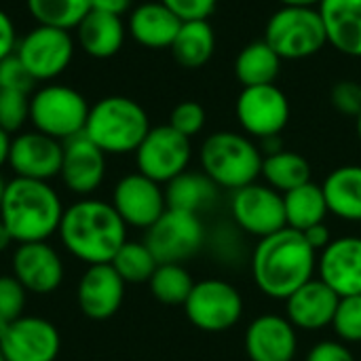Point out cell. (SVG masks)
I'll list each match as a JSON object with an SVG mask.
<instances>
[{"mask_svg":"<svg viewBox=\"0 0 361 361\" xmlns=\"http://www.w3.org/2000/svg\"><path fill=\"white\" fill-rule=\"evenodd\" d=\"M250 271L256 288L267 298L286 302L315 277L317 252L302 233L286 226L275 235L258 239L250 256Z\"/></svg>","mask_w":361,"mask_h":361,"instance_id":"obj_1","label":"cell"},{"mask_svg":"<svg viewBox=\"0 0 361 361\" xmlns=\"http://www.w3.org/2000/svg\"><path fill=\"white\" fill-rule=\"evenodd\" d=\"M57 237L66 252L87 267L110 264L127 241V224L110 201L82 197L63 209Z\"/></svg>","mask_w":361,"mask_h":361,"instance_id":"obj_2","label":"cell"},{"mask_svg":"<svg viewBox=\"0 0 361 361\" xmlns=\"http://www.w3.org/2000/svg\"><path fill=\"white\" fill-rule=\"evenodd\" d=\"M63 201L51 182L13 178L0 203V220L13 243H38L57 235Z\"/></svg>","mask_w":361,"mask_h":361,"instance_id":"obj_3","label":"cell"},{"mask_svg":"<svg viewBox=\"0 0 361 361\" xmlns=\"http://www.w3.org/2000/svg\"><path fill=\"white\" fill-rule=\"evenodd\" d=\"M201 171L231 192L258 182L264 154L256 140L239 131H214L199 150Z\"/></svg>","mask_w":361,"mask_h":361,"instance_id":"obj_4","label":"cell"},{"mask_svg":"<svg viewBox=\"0 0 361 361\" xmlns=\"http://www.w3.org/2000/svg\"><path fill=\"white\" fill-rule=\"evenodd\" d=\"M150 118L144 106L125 95H108L91 106L85 135L106 154H133L146 133Z\"/></svg>","mask_w":361,"mask_h":361,"instance_id":"obj_5","label":"cell"},{"mask_svg":"<svg viewBox=\"0 0 361 361\" xmlns=\"http://www.w3.org/2000/svg\"><path fill=\"white\" fill-rule=\"evenodd\" d=\"M89 110L87 97L70 85L47 82L30 95L32 129L59 142H68L85 131Z\"/></svg>","mask_w":361,"mask_h":361,"instance_id":"obj_6","label":"cell"},{"mask_svg":"<svg viewBox=\"0 0 361 361\" xmlns=\"http://www.w3.org/2000/svg\"><path fill=\"white\" fill-rule=\"evenodd\" d=\"M262 40L283 61L309 59L328 44L319 8L313 6L277 8L267 21Z\"/></svg>","mask_w":361,"mask_h":361,"instance_id":"obj_7","label":"cell"},{"mask_svg":"<svg viewBox=\"0 0 361 361\" xmlns=\"http://www.w3.org/2000/svg\"><path fill=\"white\" fill-rule=\"evenodd\" d=\"M207 241V231L197 214L169 209L146 231L144 243L159 264H184L197 256Z\"/></svg>","mask_w":361,"mask_h":361,"instance_id":"obj_8","label":"cell"},{"mask_svg":"<svg viewBox=\"0 0 361 361\" xmlns=\"http://www.w3.org/2000/svg\"><path fill=\"white\" fill-rule=\"evenodd\" d=\"M241 292L224 279L195 281L190 296L184 302L188 322L201 332L220 334L235 328L243 317Z\"/></svg>","mask_w":361,"mask_h":361,"instance_id":"obj_9","label":"cell"},{"mask_svg":"<svg viewBox=\"0 0 361 361\" xmlns=\"http://www.w3.org/2000/svg\"><path fill=\"white\" fill-rule=\"evenodd\" d=\"M74 51L76 40L72 32L49 25H34L19 38L15 55L21 59L36 82H51L70 68Z\"/></svg>","mask_w":361,"mask_h":361,"instance_id":"obj_10","label":"cell"},{"mask_svg":"<svg viewBox=\"0 0 361 361\" xmlns=\"http://www.w3.org/2000/svg\"><path fill=\"white\" fill-rule=\"evenodd\" d=\"M290 99L275 82L241 87V93L235 102V116L239 127L245 135L258 142L281 135L290 123Z\"/></svg>","mask_w":361,"mask_h":361,"instance_id":"obj_11","label":"cell"},{"mask_svg":"<svg viewBox=\"0 0 361 361\" xmlns=\"http://www.w3.org/2000/svg\"><path fill=\"white\" fill-rule=\"evenodd\" d=\"M133 154L140 173L159 184H167L188 169L192 159V142L171 125H159L150 127Z\"/></svg>","mask_w":361,"mask_h":361,"instance_id":"obj_12","label":"cell"},{"mask_svg":"<svg viewBox=\"0 0 361 361\" xmlns=\"http://www.w3.org/2000/svg\"><path fill=\"white\" fill-rule=\"evenodd\" d=\"M231 218L243 231V235L258 239L275 235L288 226L283 195L269 184H247L233 192Z\"/></svg>","mask_w":361,"mask_h":361,"instance_id":"obj_13","label":"cell"},{"mask_svg":"<svg viewBox=\"0 0 361 361\" xmlns=\"http://www.w3.org/2000/svg\"><path fill=\"white\" fill-rule=\"evenodd\" d=\"M110 203L127 226L140 231H148L167 212L163 184L146 178L140 171L125 173L114 184Z\"/></svg>","mask_w":361,"mask_h":361,"instance_id":"obj_14","label":"cell"},{"mask_svg":"<svg viewBox=\"0 0 361 361\" xmlns=\"http://www.w3.org/2000/svg\"><path fill=\"white\" fill-rule=\"evenodd\" d=\"M63 159V142L53 140L36 129L19 131L11 137V150L6 165L15 178L51 182L59 178Z\"/></svg>","mask_w":361,"mask_h":361,"instance_id":"obj_15","label":"cell"},{"mask_svg":"<svg viewBox=\"0 0 361 361\" xmlns=\"http://www.w3.org/2000/svg\"><path fill=\"white\" fill-rule=\"evenodd\" d=\"M15 279L27 290V294L47 296L59 290L66 277V264L59 252L49 241L19 243L11 258Z\"/></svg>","mask_w":361,"mask_h":361,"instance_id":"obj_16","label":"cell"},{"mask_svg":"<svg viewBox=\"0 0 361 361\" xmlns=\"http://www.w3.org/2000/svg\"><path fill=\"white\" fill-rule=\"evenodd\" d=\"M0 349L6 361H55L61 351V336L53 322L21 315L11 322Z\"/></svg>","mask_w":361,"mask_h":361,"instance_id":"obj_17","label":"cell"},{"mask_svg":"<svg viewBox=\"0 0 361 361\" xmlns=\"http://www.w3.org/2000/svg\"><path fill=\"white\" fill-rule=\"evenodd\" d=\"M106 152H102L85 133L63 142L59 178L76 197H91L106 178Z\"/></svg>","mask_w":361,"mask_h":361,"instance_id":"obj_18","label":"cell"},{"mask_svg":"<svg viewBox=\"0 0 361 361\" xmlns=\"http://www.w3.org/2000/svg\"><path fill=\"white\" fill-rule=\"evenodd\" d=\"M125 281L112 264H93L80 275L76 286V302L85 317L93 322L110 319L125 300Z\"/></svg>","mask_w":361,"mask_h":361,"instance_id":"obj_19","label":"cell"},{"mask_svg":"<svg viewBox=\"0 0 361 361\" xmlns=\"http://www.w3.org/2000/svg\"><path fill=\"white\" fill-rule=\"evenodd\" d=\"M317 277L341 298L361 294V235L332 239L317 256Z\"/></svg>","mask_w":361,"mask_h":361,"instance_id":"obj_20","label":"cell"},{"mask_svg":"<svg viewBox=\"0 0 361 361\" xmlns=\"http://www.w3.org/2000/svg\"><path fill=\"white\" fill-rule=\"evenodd\" d=\"M245 351L252 361H294L298 330L286 315H260L245 330Z\"/></svg>","mask_w":361,"mask_h":361,"instance_id":"obj_21","label":"cell"},{"mask_svg":"<svg viewBox=\"0 0 361 361\" xmlns=\"http://www.w3.org/2000/svg\"><path fill=\"white\" fill-rule=\"evenodd\" d=\"M338 300L341 296L330 286L313 277L286 300V317L300 332H319L332 326Z\"/></svg>","mask_w":361,"mask_h":361,"instance_id":"obj_22","label":"cell"},{"mask_svg":"<svg viewBox=\"0 0 361 361\" xmlns=\"http://www.w3.org/2000/svg\"><path fill=\"white\" fill-rule=\"evenodd\" d=\"M182 19L161 0L133 6L127 17V34L146 49H169L178 36Z\"/></svg>","mask_w":361,"mask_h":361,"instance_id":"obj_23","label":"cell"},{"mask_svg":"<svg viewBox=\"0 0 361 361\" xmlns=\"http://www.w3.org/2000/svg\"><path fill=\"white\" fill-rule=\"evenodd\" d=\"M317 8L328 44L347 57L361 59V0H322Z\"/></svg>","mask_w":361,"mask_h":361,"instance_id":"obj_24","label":"cell"},{"mask_svg":"<svg viewBox=\"0 0 361 361\" xmlns=\"http://www.w3.org/2000/svg\"><path fill=\"white\" fill-rule=\"evenodd\" d=\"M74 32H76L74 40L80 44V49L89 57H93V59H110L125 44L127 23L123 21V17L91 11Z\"/></svg>","mask_w":361,"mask_h":361,"instance_id":"obj_25","label":"cell"},{"mask_svg":"<svg viewBox=\"0 0 361 361\" xmlns=\"http://www.w3.org/2000/svg\"><path fill=\"white\" fill-rule=\"evenodd\" d=\"M220 188L203 171H184L165 184V199L169 209L188 214H205L218 203Z\"/></svg>","mask_w":361,"mask_h":361,"instance_id":"obj_26","label":"cell"},{"mask_svg":"<svg viewBox=\"0 0 361 361\" xmlns=\"http://www.w3.org/2000/svg\"><path fill=\"white\" fill-rule=\"evenodd\" d=\"M328 212L347 222H361V165H343L322 184Z\"/></svg>","mask_w":361,"mask_h":361,"instance_id":"obj_27","label":"cell"},{"mask_svg":"<svg viewBox=\"0 0 361 361\" xmlns=\"http://www.w3.org/2000/svg\"><path fill=\"white\" fill-rule=\"evenodd\" d=\"M169 51L182 68L186 70L203 68L216 53V32L209 19L182 21Z\"/></svg>","mask_w":361,"mask_h":361,"instance_id":"obj_28","label":"cell"},{"mask_svg":"<svg viewBox=\"0 0 361 361\" xmlns=\"http://www.w3.org/2000/svg\"><path fill=\"white\" fill-rule=\"evenodd\" d=\"M281 63L283 59L264 40H254L239 51L235 59V76L241 87L273 85L281 72Z\"/></svg>","mask_w":361,"mask_h":361,"instance_id":"obj_29","label":"cell"},{"mask_svg":"<svg viewBox=\"0 0 361 361\" xmlns=\"http://www.w3.org/2000/svg\"><path fill=\"white\" fill-rule=\"evenodd\" d=\"M283 205H286L288 228H294L298 233H305L307 228L326 222V216L330 214L324 188L322 184H315V182H307L286 192Z\"/></svg>","mask_w":361,"mask_h":361,"instance_id":"obj_30","label":"cell"},{"mask_svg":"<svg viewBox=\"0 0 361 361\" xmlns=\"http://www.w3.org/2000/svg\"><path fill=\"white\" fill-rule=\"evenodd\" d=\"M311 163L292 150H279L275 154H267L262 161V178L264 184L275 188L277 192L286 195L307 182H311Z\"/></svg>","mask_w":361,"mask_h":361,"instance_id":"obj_31","label":"cell"},{"mask_svg":"<svg viewBox=\"0 0 361 361\" xmlns=\"http://www.w3.org/2000/svg\"><path fill=\"white\" fill-rule=\"evenodd\" d=\"M36 25L72 32L91 13V0H25Z\"/></svg>","mask_w":361,"mask_h":361,"instance_id":"obj_32","label":"cell"},{"mask_svg":"<svg viewBox=\"0 0 361 361\" xmlns=\"http://www.w3.org/2000/svg\"><path fill=\"white\" fill-rule=\"evenodd\" d=\"M148 286H150V294L159 302L169 307H178V305L184 307L186 298L195 288V281L184 264H159Z\"/></svg>","mask_w":361,"mask_h":361,"instance_id":"obj_33","label":"cell"},{"mask_svg":"<svg viewBox=\"0 0 361 361\" xmlns=\"http://www.w3.org/2000/svg\"><path fill=\"white\" fill-rule=\"evenodd\" d=\"M125 283H148L159 262L144 241H125L110 262Z\"/></svg>","mask_w":361,"mask_h":361,"instance_id":"obj_34","label":"cell"},{"mask_svg":"<svg viewBox=\"0 0 361 361\" xmlns=\"http://www.w3.org/2000/svg\"><path fill=\"white\" fill-rule=\"evenodd\" d=\"M30 95L23 91L0 89V129L8 135L19 133L30 123Z\"/></svg>","mask_w":361,"mask_h":361,"instance_id":"obj_35","label":"cell"},{"mask_svg":"<svg viewBox=\"0 0 361 361\" xmlns=\"http://www.w3.org/2000/svg\"><path fill=\"white\" fill-rule=\"evenodd\" d=\"M332 328L341 343H361V294L338 300Z\"/></svg>","mask_w":361,"mask_h":361,"instance_id":"obj_36","label":"cell"},{"mask_svg":"<svg viewBox=\"0 0 361 361\" xmlns=\"http://www.w3.org/2000/svg\"><path fill=\"white\" fill-rule=\"evenodd\" d=\"M205 121H207L205 108H203L199 102L188 99V102H180V104L171 110L169 123H167V125H171L176 131H180L182 135H186V137L192 140L195 135H199V133L203 131Z\"/></svg>","mask_w":361,"mask_h":361,"instance_id":"obj_37","label":"cell"},{"mask_svg":"<svg viewBox=\"0 0 361 361\" xmlns=\"http://www.w3.org/2000/svg\"><path fill=\"white\" fill-rule=\"evenodd\" d=\"M27 302V290L15 279V275H0V317L15 322L23 315Z\"/></svg>","mask_w":361,"mask_h":361,"instance_id":"obj_38","label":"cell"},{"mask_svg":"<svg viewBox=\"0 0 361 361\" xmlns=\"http://www.w3.org/2000/svg\"><path fill=\"white\" fill-rule=\"evenodd\" d=\"M330 99H332V106H334L341 114L357 118L361 112V82L353 80V78L338 80V82L332 87Z\"/></svg>","mask_w":361,"mask_h":361,"instance_id":"obj_39","label":"cell"},{"mask_svg":"<svg viewBox=\"0 0 361 361\" xmlns=\"http://www.w3.org/2000/svg\"><path fill=\"white\" fill-rule=\"evenodd\" d=\"M0 85H2V89L32 93L36 80L32 78L27 68L21 63V59L13 53V55H8L6 59L0 61Z\"/></svg>","mask_w":361,"mask_h":361,"instance_id":"obj_40","label":"cell"},{"mask_svg":"<svg viewBox=\"0 0 361 361\" xmlns=\"http://www.w3.org/2000/svg\"><path fill=\"white\" fill-rule=\"evenodd\" d=\"M167 8H171L182 21L190 19H209L218 6V0H161Z\"/></svg>","mask_w":361,"mask_h":361,"instance_id":"obj_41","label":"cell"},{"mask_svg":"<svg viewBox=\"0 0 361 361\" xmlns=\"http://www.w3.org/2000/svg\"><path fill=\"white\" fill-rule=\"evenodd\" d=\"M305 361H355V355L341 341H322L309 351Z\"/></svg>","mask_w":361,"mask_h":361,"instance_id":"obj_42","label":"cell"},{"mask_svg":"<svg viewBox=\"0 0 361 361\" xmlns=\"http://www.w3.org/2000/svg\"><path fill=\"white\" fill-rule=\"evenodd\" d=\"M17 42H19V36H17L15 21L11 19L6 11L0 8V61L15 53Z\"/></svg>","mask_w":361,"mask_h":361,"instance_id":"obj_43","label":"cell"},{"mask_svg":"<svg viewBox=\"0 0 361 361\" xmlns=\"http://www.w3.org/2000/svg\"><path fill=\"white\" fill-rule=\"evenodd\" d=\"M302 235H305L307 243L317 252V256H319V252H324V250L332 243V233H330V228L326 226V222H322V224H315V226L307 228Z\"/></svg>","mask_w":361,"mask_h":361,"instance_id":"obj_44","label":"cell"},{"mask_svg":"<svg viewBox=\"0 0 361 361\" xmlns=\"http://www.w3.org/2000/svg\"><path fill=\"white\" fill-rule=\"evenodd\" d=\"M131 8H133V0H91V11H99L116 17L129 15Z\"/></svg>","mask_w":361,"mask_h":361,"instance_id":"obj_45","label":"cell"},{"mask_svg":"<svg viewBox=\"0 0 361 361\" xmlns=\"http://www.w3.org/2000/svg\"><path fill=\"white\" fill-rule=\"evenodd\" d=\"M8 150H11V135H8L4 129H0V167L6 165V161H8Z\"/></svg>","mask_w":361,"mask_h":361,"instance_id":"obj_46","label":"cell"},{"mask_svg":"<svg viewBox=\"0 0 361 361\" xmlns=\"http://www.w3.org/2000/svg\"><path fill=\"white\" fill-rule=\"evenodd\" d=\"M11 243H13V239H11V235H8L6 226H4V224H2V220H0V254H4V252L11 247Z\"/></svg>","mask_w":361,"mask_h":361,"instance_id":"obj_47","label":"cell"},{"mask_svg":"<svg viewBox=\"0 0 361 361\" xmlns=\"http://www.w3.org/2000/svg\"><path fill=\"white\" fill-rule=\"evenodd\" d=\"M281 6H313L317 8L322 4V0H279Z\"/></svg>","mask_w":361,"mask_h":361,"instance_id":"obj_48","label":"cell"},{"mask_svg":"<svg viewBox=\"0 0 361 361\" xmlns=\"http://www.w3.org/2000/svg\"><path fill=\"white\" fill-rule=\"evenodd\" d=\"M8 326H11V322H6L4 317H0V343L4 341V336L8 332Z\"/></svg>","mask_w":361,"mask_h":361,"instance_id":"obj_49","label":"cell"},{"mask_svg":"<svg viewBox=\"0 0 361 361\" xmlns=\"http://www.w3.org/2000/svg\"><path fill=\"white\" fill-rule=\"evenodd\" d=\"M4 190H6V180L0 176V203H2V197H4Z\"/></svg>","mask_w":361,"mask_h":361,"instance_id":"obj_50","label":"cell"},{"mask_svg":"<svg viewBox=\"0 0 361 361\" xmlns=\"http://www.w3.org/2000/svg\"><path fill=\"white\" fill-rule=\"evenodd\" d=\"M355 129H357V137L361 140V112H360V116L355 118Z\"/></svg>","mask_w":361,"mask_h":361,"instance_id":"obj_51","label":"cell"},{"mask_svg":"<svg viewBox=\"0 0 361 361\" xmlns=\"http://www.w3.org/2000/svg\"><path fill=\"white\" fill-rule=\"evenodd\" d=\"M0 361H6L4 360V355H2V349H0Z\"/></svg>","mask_w":361,"mask_h":361,"instance_id":"obj_52","label":"cell"},{"mask_svg":"<svg viewBox=\"0 0 361 361\" xmlns=\"http://www.w3.org/2000/svg\"><path fill=\"white\" fill-rule=\"evenodd\" d=\"M0 89H2V85H0Z\"/></svg>","mask_w":361,"mask_h":361,"instance_id":"obj_53","label":"cell"}]
</instances>
